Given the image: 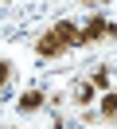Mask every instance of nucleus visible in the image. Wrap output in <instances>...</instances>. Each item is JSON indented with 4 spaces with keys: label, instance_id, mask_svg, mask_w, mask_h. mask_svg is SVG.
I'll use <instances>...</instances> for the list:
<instances>
[{
    "label": "nucleus",
    "instance_id": "obj_1",
    "mask_svg": "<svg viewBox=\"0 0 117 129\" xmlns=\"http://www.w3.org/2000/svg\"><path fill=\"white\" fill-rule=\"evenodd\" d=\"M105 24H109V20L101 16V12H94L86 24H78V47H90V43L105 39Z\"/></svg>",
    "mask_w": 117,
    "mask_h": 129
},
{
    "label": "nucleus",
    "instance_id": "obj_2",
    "mask_svg": "<svg viewBox=\"0 0 117 129\" xmlns=\"http://www.w3.org/2000/svg\"><path fill=\"white\" fill-rule=\"evenodd\" d=\"M51 35L59 39V47H62V51L78 47V24H74V20H55V24H51Z\"/></svg>",
    "mask_w": 117,
    "mask_h": 129
},
{
    "label": "nucleus",
    "instance_id": "obj_3",
    "mask_svg": "<svg viewBox=\"0 0 117 129\" xmlns=\"http://www.w3.org/2000/svg\"><path fill=\"white\" fill-rule=\"evenodd\" d=\"M43 106H47V94H43V90H23L20 102H16V110H20V113H39Z\"/></svg>",
    "mask_w": 117,
    "mask_h": 129
},
{
    "label": "nucleus",
    "instance_id": "obj_4",
    "mask_svg": "<svg viewBox=\"0 0 117 129\" xmlns=\"http://www.w3.org/2000/svg\"><path fill=\"white\" fill-rule=\"evenodd\" d=\"M35 55H39V59H59V55H66V51L59 47V39H55L51 31H43V35L35 39Z\"/></svg>",
    "mask_w": 117,
    "mask_h": 129
},
{
    "label": "nucleus",
    "instance_id": "obj_5",
    "mask_svg": "<svg viewBox=\"0 0 117 129\" xmlns=\"http://www.w3.org/2000/svg\"><path fill=\"white\" fill-rule=\"evenodd\" d=\"M98 110H101V117H105V121H113V117H117V90L98 94Z\"/></svg>",
    "mask_w": 117,
    "mask_h": 129
},
{
    "label": "nucleus",
    "instance_id": "obj_6",
    "mask_svg": "<svg viewBox=\"0 0 117 129\" xmlns=\"http://www.w3.org/2000/svg\"><path fill=\"white\" fill-rule=\"evenodd\" d=\"M86 82H90V86L98 90V94H105V90H113V78H109V71H105V67H98V71H90V78H86Z\"/></svg>",
    "mask_w": 117,
    "mask_h": 129
},
{
    "label": "nucleus",
    "instance_id": "obj_7",
    "mask_svg": "<svg viewBox=\"0 0 117 129\" xmlns=\"http://www.w3.org/2000/svg\"><path fill=\"white\" fill-rule=\"evenodd\" d=\"M90 102H98V90L90 82H78L74 86V106H90Z\"/></svg>",
    "mask_w": 117,
    "mask_h": 129
},
{
    "label": "nucleus",
    "instance_id": "obj_8",
    "mask_svg": "<svg viewBox=\"0 0 117 129\" xmlns=\"http://www.w3.org/2000/svg\"><path fill=\"white\" fill-rule=\"evenodd\" d=\"M12 74H16V67L8 63V59H0V86H8V82H12Z\"/></svg>",
    "mask_w": 117,
    "mask_h": 129
},
{
    "label": "nucleus",
    "instance_id": "obj_9",
    "mask_svg": "<svg viewBox=\"0 0 117 129\" xmlns=\"http://www.w3.org/2000/svg\"><path fill=\"white\" fill-rule=\"evenodd\" d=\"M98 4H101V0H98ZM105 4H109V0H105Z\"/></svg>",
    "mask_w": 117,
    "mask_h": 129
}]
</instances>
